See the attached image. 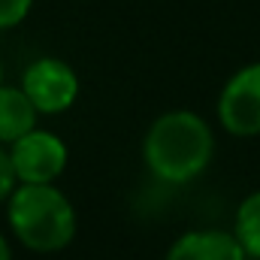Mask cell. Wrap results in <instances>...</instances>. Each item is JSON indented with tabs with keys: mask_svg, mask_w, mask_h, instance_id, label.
I'll list each match as a JSON object with an SVG mask.
<instances>
[{
	"mask_svg": "<svg viewBox=\"0 0 260 260\" xmlns=\"http://www.w3.org/2000/svg\"><path fill=\"white\" fill-rule=\"evenodd\" d=\"M142 154L160 182L185 185L209 167L215 154V136L197 112L176 109L148 127Z\"/></svg>",
	"mask_w": 260,
	"mask_h": 260,
	"instance_id": "cell-1",
	"label": "cell"
},
{
	"mask_svg": "<svg viewBox=\"0 0 260 260\" xmlns=\"http://www.w3.org/2000/svg\"><path fill=\"white\" fill-rule=\"evenodd\" d=\"M9 224L21 245L61 251L76 236V209L52 185H21L9 197Z\"/></svg>",
	"mask_w": 260,
	"mask_h": 260,
	"instance_id": "cell-2",
	"label": "cell"
},
{
	"mask_svg": "<svg viewBox=\"0 0 260 260\" xmlns=\"http://www.w3.org/2000/svg\"><path fill=\"white\" fill-rule=\"evenodd\" d=\"M9 160L21 185H52L67 167V145L49 130H30L12 142Z\"/></svg>",
	"mask_w": 260,
	"mask_h": 260,
	"instance_id": "cell-3",
	"label": "cell"
},
{
	"mask_svg": "<svg viewBox=\"0 0 260 260\" xmlns=\"http://www.w3.org/2000/svg\"><path fill=\"white\" fill-rule=\"evenodd\" d=\"M218 118L233 136L260 133V64L242 67L218 97Z\"/></svg>",
	"mask_w": 260,
	"mask_h": 260,
	"instance_id": "cell-4",
	"label": "cell"
},
{
	"mask_svg": "<svg viewBox=\"0 0 260 260\" xmlns=\"http://www.w3.org/2000/svg\"><path fill=\"white\" fill-rule=\"evenodd\" d=\"M21 91L37 106V112L55 115V112H64L67 106H73V100L79 94V79L64 61L40 58V61H34L24 70Z\"/></svg>",
	"mask_w": 260,
	"mask_h": 260,
	"instance_id": "cell-5",
	"label": "cell"
},
{
	"mask_svg": "<svg viewBox=\"0 0 260 260\" xmlns=\"http://www.w3.org/2000/svg\"><path fill=\"white\" fill-rule=\"evenodd\" d=\"M167 260H248L245 248L233 233L224 230H194L173 242Z\"/></svg>",
	"mask_w": 260,
	"mask_h": 260,
	"instance_id": "cell-6",
	"label": "cell"
},
{
	"mask_svg": "<svg viewBox=\"0 0 260 260\" xmlns=\"http://www.w3.org/2000/svg\"><path fill=\"white\" fill-rule=\"evenodd\" d=\"M37 124V106L27 100L21 88L0 85V142H18Z\"/></svg>",
	"mask_w": 260,
	"mask_h": 260,
	"instance_id": "cell-7",
	"label": "cell"
},
{
	"mask_svg": "<svg viewBox=\"0 0 260 260\" xmlns=\"http://www.w3.org/2000/svg\"><path fill=\"white\" fill-rule=\"evenodd\" d=\"M233 236L239 239V245L245 248L248 257L260 260V191L248 194L242 203H239Z\"/></svg>",
	"mask_w": 260,
	"mask_h": 260,
	"instance_id": "cell-8",
	"label": "cell"
},
{
	"mask_svg": "<svg viewBox=\"0 0 260 260\" xmlns=\"http://www.w3.org/2000/svg\"><path fill=\"white\" fill-rule=\"evenodd\" d=\"M34 0H0V27H15L30 12Z\"/></svg>",
	"mask_w": 260,
	"mask_h": 260,
	"instance_id": "cell-9",
	"label": "cell"
},
{
	"mask_svg": "<svg viewBox=\"0 0 260 260\" xmlns=\"http://www.w3.org/2000/svg\"><path fill=\"white\" fill-rule=\"evenodd\" d=\"M15 170H12V160H9V151L0 145V203L6 200V197H12L15 191Z\"/></svg>",
	"mask_w": 260,
	"mask_h": 260,
	"instance_id": "cell-10",
	"label": "cell"
},
{
	"mask_svg": "<svg viewBox=\"0 0 260 260\" xmlns=\"http://www.w3.org/2000/svg\"><path fill=\"white\" fill-rule=\"evenodd\" d=\"M0 260H12V251H9V245H6L3 236H0Z\"/></svg>",
	"mask_w": 260,
	"mask_h": 260,
	"instance_id": "cell-11",
	"label": "cell"
},
{
	"mask_svg": "<svg viewBox=\"0 0 260 260\" xmlns=\"http://www.w3.org/2000/svg\"><path fill=\"white\" fill-rule=\"evenodd\" d=\"M0 79H3V67H0Z\"/></svg>",
	"mask_w": 260,
	"mask_h": 260,
	"instance_id": "cell-12",
	"label": "cell"
}]
</instances>
